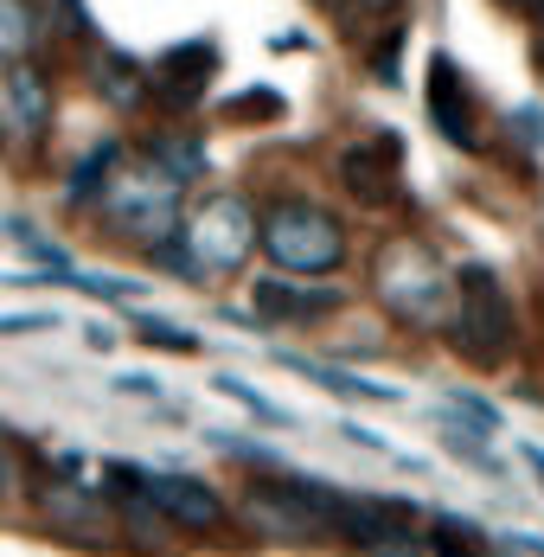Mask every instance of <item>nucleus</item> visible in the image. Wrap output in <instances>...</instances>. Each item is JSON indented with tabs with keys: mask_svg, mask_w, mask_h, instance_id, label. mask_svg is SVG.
Wrapping results in <instances>:
<instances>
[{
	"mask_svg": "<svg viewBox=\"0 0 544 557\" xmlns=\"http://www.w3.org/2000/svg\"><path fill=\"white\" fill-rule=\"evenodd\" d=\"M90 212H97V224H103L109 237H122V244H135V250H161V244L180 237L186 186H180L154 154H135V161L122 154Z\"/></svg>",
	"mask_w": 544,
	"mask_h": 557,
	"instance_id": "f257e3e1",
	"label": "nucleus"
},
{
	"mask_svg": "<svg viewBox=\"0 0 544 557\" xmlns=\"http://www.w3.org/2000/svg\"><path fill=\"white\" fill-rule=\"evenodd\" d=\"M339 506H346V494H339L333 481L275 468V474H257V481H250L244 519H250V532L270 539V545H339V532H333Z\"/></svg>",
	"mask_w": 544,
	"mask_h": 557,
	"instance_id": "f03ea898",
	"label": "nucleus"
},
{
	"mask_svg": "<svg viewBox=\"0 0 544 557\" xmlns=\"http://www.w3.org/2000/svg\"><path fill=\"white\" fill-rule=\"evenodd\" d=\"M257 250L270 257L275 276L295 282H326L333 270H346V224L333 219L314 199H270L257 212Z\"/></svg>",
	"mask_w": 544,
	"mask_h": 557,
	"instance_id": "7ed1b4c3",
	"label": "nucleus"
},
{
	"mask_svg": "<svg viewBox=\"0 0 544 557\" xmlns=\"http://www.w3.org/2000/svg\"><path fill=\"white\" fill-rule=\"evenodd\" d=\"M372 295L384 301L391 321L417 327V334H442L448 308H455V276L442 270L423 237H391L372 257Z\"/></svg>",
	"mask_w": 544,
	"mask_h": 557,
	"instance_id": "20e7f679",
	"label": "nucleus"
},
{
	"mask_svg": "<svg viewBox=\"0 0 544 557\" xmlns=\"http://www.w3.org/2000/svg\"><path fill=\"white\" fill-rule=\"evenodd\" d=\"M448 346L474 366H506L512 339H519V314H512V295L506 282L493 276L487 263H461L455 270V308L442 321Z\"/></svg>",
	"mask_w": 544,
	"mask_h": 557,
	"instance_id": "39448f33",
	"label": "nucleus"
},
{
	"mask_svg": "<svg viewBox=\"0 0 544 557\" xmlns=\"http://www.w3.org/2000/svg\"><path fill=\"white\" fill-rule=\"evenodd\" d=\"M180 250L199 263L206 282L244 276V263L257 257V206L244 193H206L180 219Z\"/></svg>",
	"mask_w": 544,
	"mask_h": 557,
	"instance_id": "423d86ee",
	"label": "nucleus"
},
{
	"mask_svg": "<svg viewBox=\"0 0 544 557\" xmlns=\"http://www.w3.org/2000/svg\"><path fill=\"white\" fill-rule=\"evenodd\" d=\"M339 545L366 557H423V506L417 500H391V494H346L339 519H333Z\"/></svg>",
	"mask_w": 544,
	"mask_h": 557,
	"instance_id": "0eeeda50",
	"label": "nucleus"
},
{
	"mask_svg": "<svg viewBox=\"0 0 544 557\" xmlns=\"http://www.w3.org/2000/svg\"><path fill=\"white\" fill-rule=\"evenodd\" d=\"M39 525L64 539V545H84V552H103V545H122V525H115V500L109 494H90L84 481L58 474L39 487Z\"/></svg>",
	"mask_w": 544,
	"mask_h": 557,
	"instance_id": "6e6552de",
	"label": "nucleus"
},
{
	"mask_svg": "<svg viewBox=\"0 0 544 557\" xmlns=\"http://www.w3.org/2000/svg\"><path fill=\"white\" fill-rule=\"evenodd\" d=\"M218 64H224V58H218V39H186V46L161 52L154 58V71H148V103L186 115L193 103H206Z\"/></svg>",
	"mask_w": 544,
	"mask_h": 557,
	"instance_id": "1a4fd4ad",
	"label": "nucleus"
},
{
	"mask_svg": "<svg viewBox=\"0 0 544 557\" xmlns=\"http://www.w3.org/2000/svg\"><path fill=\"white\" fill-rule=\"evenodd\" d=\"M141 494L161 506V519L173 525V532H186V539H212V532L231 525V506L218 500L212 481H193V474H154V468H148Z\"/></svg>",
	"mask_w": 544,
	"mask_h": 557,
	"instance_id": "9d476101",
	"label": "nucleus"
},
{
	"mask_svg": "<svg viewBox=\"0 0 544 557\" xmlns=\"http://www.w3.org/2000/svg\"><path fill=\"white\" fill-rule=\"evenodd\" d=\"M339 186L359 199V206H397L404 199V141L397 135H372V141H353L339 154Z\"/></svg>",
	"mask_w": 544,
	"mask_h": 557,
	"instance_id": "9b49d317",
	"label": "nucleus"
},
{
	"mask_svg": "<svg viewBox=\"0 0 544 557\" xmlns=\"http://www.w3.org/2000/svg\"><path fill=\"white\" fill-rule=\"evenodd\" d=\"M423 103H430V122H435V135H442L448 148H461V154H474V148H481L474 97H468V84H461V71H455V58H448V52H435V58H430V77H423Z\"/></svg>",
	"mask_w": 544,
	"mask_h": 557,
	"instance_id": "f8f14e48",
	"label": "nucleus"
},
{
	"mask_svg": "<svg viewBox=\"0 0 544 557\" xmlns=\"http://www.w3.org/2000/svg\"><path fill=\"white\" fill-rule=\"evenodd\" d=\"M346 308V288L333 282H295V276H257L250 282V314L257 321H326Z\"/></svg>",
	"mask_w": 544,
	"mask_h": 557,
	"instance_id": "ddd939ff",
	"label": "nucleus"
},
{
	"mask_svg": "<svg viewBox=\"0 0 544 557\" xmlns=\"http://www.w3.org/2000/svg\"><path fill=\"white\" fill-rule=\"evenodd\" d=\"M0 97H7V128H20L26 141H46L52 110H58V84H52V71H46L39 58H20V64H7V77H0Z\"/></svg>",
	"mask_w": 544,
	"mask_h": 557,
	"instance_id": "4468645a",
	"label": "nucleus"
},
{
	"mask_svg": "<svg viewBox=\"0 0 544 557\" xmlns=\"http://www.w3.org/2000/svg\"><path fill=\"white\" fill-rule=\"evenodd\" d=\"M282 366L301 372V379H314V385H326L333 397H346V404H397L391 385L366 379V372H339V366H326V359H295V352H282Z\"/></svg>",
	"mask_w": 544,
	"mask_h": 557,
	"instance_id": "2eb2a0df",
	"label": "nucleus"
},
{
	"mask_svg": "<svg viewBox=\"0 0 544 557\" xmlns=\"http://www.w3.org/2000/svg\"><path fill=\"white\" fill-rule=\"evenodd\" d=\"M148 154L161 161L180 186H193V180H206L212 168V154H206V135H193V128H161L154 141H148Z\"/></svg>",
	"mask_w": 544,
	"mask_h": 557,
	"instance_id": "dca6fc26",
	"label": "nucleus"
},
{
	"mask_svg": "<svg viewBox=\"0 0 544 557\" xmlns=\"http://www.w3.org/2000/svg\"><path fill=\"white\" fill-rule=\"evenodd\" d=\"M90 77H97V90H103L115 110H141V103H148V71H141L128 52H103Z\"/></svg>",
	"mask_w": 544,
	"mask_h": 557,
	"instance_id": "f3484780",
	"label": "nucleus"
},
{
	"mask_svg": "<svg viewBox=\"0 0 544 557\" xmlns=\"http://www.w3.org/2000/svg\"><path fill=\"white\" fill-rule=\"evenodd\" d=\"M115 161H122V141H97V148L71 168V180H64V199H71L77 212H90V206H97V193L109 186V173H115Z\"/></svg>",
	"mask_w": 544,
	"mask_h": 557,
	"instance_id": "a211bd4d",
	"label": "nucleus"
},
{
	"mask_svg": "<svg viewBox=\"0 0 544 557\" xmlns=\"http://www.w3.org/2000/svg\"><path fill=\"white\" fill-rule=\"evenodd\" d=\"M39 46V7L33 0H0V58L20 64Z\"/></svg>",
	"mask_w": 544,
	"mask_h": 557,
	"instance_id": "6ab92c4d",
	"label": "nucleus"
},
{
	"mask_svg": "<svg viewBox=\"0 0 544 557\" xmlns=\"http://www.w3.org/2000/svg\"><path fill=\"white\" fill-rule=\"evenodd\" d=\"M212 385L224 391V397H237V404H244V410H250V417H257L263 430H295V423H301L295 410H282V404H275L270 391H257V385H250V379H231V372H218Z\"/></svg>",
	"mask_w": 544,
	"mask_h": 557,
	"instance_id": "aec40b11",
	"label": "nucleus"
},
{
	"mask_svg": "<svg viewBox=\"0 0 544 557\" xmlns=\"http://www.w3.org/2000/svg\"><path fill=\"white\" fill-rule=\"evenodd\" d=\"M435 430H442V448H448L455 461H468L474 474H487V481L506 474V468H499V455L487 448V436H474V430H461V423H442V417H435Z\"/></svg>",
	"mask_w": 544,
	"mask_h": 557,
	"instance_id": "412c9836",
	"label": "nucleus"
},
{
	"mask_svg": "<svg viewBox=\"0 0 544 557\" xmlns=\"http://www.w3.org/2000/svg\"><path fill=\"white\" fill-rule=\"evenodd\" d=\"M442 423H461V430H474V436H499V410H493L481 391H448Z\"/></svg>",
	"mask_w": 544,
	"mask_h": 557,
	"instance_id": "4be33fe9",
	"label": "nucleus"
},
{
	"mask_svg": "<svg viewBox=\"0 0 544 557\" xmlns=\"http://www.w3.org/2000/svg\"><path fill=\"white\" fill-rule=\"evenodd\" d=\"M135 334L148 339V346H161V352H199V346H206L193 327H173L161 314H135Z\"/></svg>",
	"mask_w": 544,
	"mask_h": 557,
	"instance_id": "5701e85b",
	"label": "nucleus"
},
{
	"mask_svg": "<svg viewBox=\"0 0 544 557\" xmlns=\"http://www.w3.org/2000/svg\"><path fill=\"white\" fill-rule=\"evenodd\" d=\"M71 288H84V295H103V301H141L148 295V282L135 276H97V270H71Z\"/></svg>",
	"mask_w": 544,
	"mask_h": 557,
	"instance_id": "b1692460",
	"label": "nucleus"
},
{
	"mask_svg": "<svg viewBox=\"0 0 544 557\" xmlns=\"http://www.w3.org/2000/svg\"><path fill=\"white\" fill-rule=\"evenodd\" d=\"M282 110H288V97L270 90V84H263V90H237V97L224 103V115H237V122H275Z\"/></svg>",
	"mask_w": 544,
	"mask_h": 557,
	"instance_id": "393cba45",
	"label": "nucleus"
},
{
	"mask_svg": "<svg viewBox=\"0 0 544 557\" xmlns=\"http://www.w3.org/2000/svg\"><path fill=\"white\" fill-rule=\"evenodd\" d=\"M212 443L224 448V455H237V461H250L257 474H275L282 461H275V448L270 443H257V436H231V430H212Z\"/></svg>",
	"mask_w": 544,
	"mask_h": 557,
	"instance_id": "a878e982",
	"label": "nucleus"
},
{
	"mask_svg": "<svg viewBox=\"0 0 544 557\" xmlns=\"http://www.w3.org/2000/svg\"><path fill=\"white\" fill-rule=\"evenodd\" d=\"M20 448H13V436H0V506H13L20 500Z\"/></svg>",
	"mask_w": 544,
	"mask_h": 557,
	"instance_id": "bb28decb",
	"label": "nucleus"
},
{
	"mask_svg": "<svg viewBox=\"0 0 544 557\" xmlns=\"http://www.w3.org/2000/svg\"><path fill=\"white\" fill-rule=\"evenodd\" d=\"M58 327V314H0V334L7 339H20V334H52Z\"/></svg>",
	"mask_w": 544,
	"mask_h": 557,
	"instance_id": "cd10ccee",
	"label": "nucleus"
},
{
	"mask_svg": "<svg viewBox=\"0 0 544 557\" xmlns=\"http://www.w3.org/2000/svg\"><path fill=\"white\" fill-rule=\"evenodd\" d=\"M397 52H404V33L391 26V33L379 39V58H372V71H379L384 84H397Z\"/></svg>",
	"mask_w": 544,
	"mask_h": 557,
	"instance_id": "c85d7f7f",
	"label": "nucleus"
},
{
	"mask_svg": "<svg viewBox=\"0 0 544 557\" xmlns=\"http://www.w3.org/2000/svg\"><path fill=\"white\" fill-rule=\"evenodd\" d=\"M115 391H122V397H161V379H148V372H122Z\"/></svg>",
	"mask_w": 544,
	"mask_h": 557,
	"instance_id": "c756f323",
	"label": "nucleus"
},
{
	"mask_svg": "<svg viewBox=\"0 0 544 557\" xmlns=\"http://www.w3.org/2000/svg\"><path fill=\"white\" fill-rule=\"evenodd\" d=\"M339 436H346V443H359V448H372V455H391V443H384L379 430H359V423H339Z\"/></svg>",
	"mask_w": 544,
	"mask_h": 557,
	"instance_id": "7c9ffc66",
	"label": "nucleus"
},
{
	"mask_svg": "<svg viewBox=\"0 0 544 557\" xmlns=\"http://www.w3.org/2000/svg\"><path fill=\"white\" fill-rule=\"evenodd\" d=\"M346 7H353L359 20H397V7H404V0H346Z\"/></svg>",
	"mask_w": 544,
	"mask_h": 557,
	"instance_id": "2f4dec72",
	"label": "nucleus"
},
{
	"mask_svg": "<svg viewBox=\"0 0 544 557\" xmlns=\"http://www.w3.org/2000/svg\"><path fill=\"white\" fill-rule=\"evenodd\" d=\"M506 552H526V557H544V539H532V532H512V539H506Z\"/></svg>",
	"mask_w": 544,
	"mask_h": 557,
	"instance_id": "473e14b6",
	"label": "nucleus"
},
{
	"mask_svg": "<svg viewBox=\"0 0 544 557\" xmlns=\"http://www.w3.org/2000/svg\"><path fill=\"white\" fill-rule=\"evenodd\" d=\"M519 461L539 474V487H544V448H539V443H519Z\"/></svg>",
	"mask_w": 544,
	"mask_h": 557,
	"instance_id": "72a5a7b5",
	"label": "nucleus"
},
{
	"mask_svg": "<svg viewBox=\"0 0 544 557\" xmlns=\"http://www.w3.org/2000/svg\"><path fill=\"white\" fill-rule=\"evenodd\" d=\"M270 46H275V52H301V46H308V33H275Z\"/></svg>",
	"mask_w": 544,
	"mask_h": 557,
	"instance_id": "f704fd0d",
	"label": "nucleus"
},
{
	"mask_svg": "<svg viewBox=\"0 0 544 557\" xmlns=\"http://www.w3.org/2000/svg\"><path fill=\"white\" fill-rule=\"evenodd\" d=\"M499 7H506V13H526V20H539L544 0H499Z\"/></svg>",
	"mask_w": 544,
	"mask_h": 557,
	"instance_id": "c9c22d12",
	"label": "nucleus"
},
{
	"mask_svg": "<svg viewBox=\"0 0 544 557\" xmlns=\"http://www.w3.org/2000/svg\"><path fill=\"white\" fill-rule=\"evenodd\" d=\"M435 557H487V552H468V545H430Z\"/></svg>",
	"mask_w": 544,
	"mask_h": 557,
	"instance_id": "e433bc0d",
	"label": "nucleus"
},
{
	"mask_svg": "<svg viewBox=\"0 0 544 557\" xmlns=\"http://www.w3.org/2000/svg\"><path fill=\"white\" fill-rule=\"evenodd\" d=\"M7 135H13V128H7V97H0V148H7Z\"/></svg>",
	"mask_w": 544,
	"mask_h": 557,
	"instance_id": "4c0bfd02",
	"label": "nucleus"
},
{
	"mask_svg": "<svg viewBox=\"0 0 544 557\" xmlns=\"http://www.w3.org/2000/svg\"><path fill=\"white\" fill-rule=\"evenodd\" d=\"M539 39H544V7H539Z\"/></svg>",
	"mask_w": 544,
	"mask_h": 557,
	"instance_id": "58836bf2",
	"label": "nucleus"
},
{
	"mask_svg": "<svg viewBox=\"0 0 544 557\" xmlns=\"http://www.w3.org/2000/svg\"><path fill=\"white\" fill-rule=\"evenodd\" d=\"M487 557H512V552H487Z\"/></svg>",
	"mask_w": 544,
	"mask_h": 557,
	"instance_id": "ea45409f",
	"label": "nucleus"
}]
</instances>
